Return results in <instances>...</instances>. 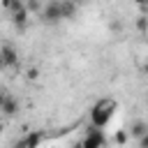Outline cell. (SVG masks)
Wrapping results in <instances>:
<instances>
[{
    "label": "cell",
    "instance_id": "obj_6",
    "mask_svg": "<svg viewBox=\"0 0 148 148\" xmlns=\"http://www.w3.org/2000/svg\"><path fill=\"white\" fill-rule=\"evenodd\" d=\"M23 139H25V148H39L42 141H44V132H42V130H32V132H28Z\"/></svg>",
    "mask_w": 148,
    "mask_h": 148
},
{
    "label": "cell",
    "instance_id": "obj_4",
    "mask_svg": "<svg viewBox=\"0 0 148 148\" xmlns=\"http://www.w3.org/2000/svg\"><path fill=\"white\" fill-rule=\"evenodd\" d=\"M0 56L5 60V67H9V69H16L18 67V51L12 44H2L0 46Z\"/></svg>",
    "mask_w": 148,
    "mask_h": 148
},
{
    "label": "cell",
    "instance_id": "obj_18",
    "mask_svg": "<svg viewBox=\"0 0 148 148\" xmlns=\"http://www.w3.org/2000/svg\"><path fill=\"white\" fill-rule=\"evenodd\" d=\"M14 148H25V139H21V141H18V143H16Z\"/></svg>",
    "mask_w": 148,
    "mask_h": 148
},
{
    "label": "cell",
    "instance_id": "obj_15",
    "mask_svg": "<svg viewBox=\"0 0 148 148\" xmlns=\"http://www.w3.org/2000/svg\"><path fill=\"white\" fill-rule=\"evenodd\" d=\"M7 97H9V92H7V90H2V88H0V106H2V104H5V99H7Z\"/></svg>",
    "mask_w": 148,
    "mask_h": 148
},
{
    "label": "cell",
    "instance_id": "obj_7",
    "mask_svg": "<svg viewBox=\"0 0 148 148\" xmlns=\"http://www.w3.org/2000/svg\"><path fill=\"white\" fill-rule=\"evenodd\" d=\"M60 2H62V18H67V21L76 18V14H79V5H76L74 0H60Z\"/></svg>",
    "mask_w": 148,
    "mask_h": 148
},
{
    "label": "cell",
    "instance_id": "obj_8",
    "mask_svg": "<svg viewBox=\"0 0 148 148\" xmlns=\"http://www.w3.org/2000/svg\"><path fill=\"white\" fill-rule=\"evenodd\" d=\"M146 132H148V123H143V120H134L130 125V136H134V139H141Z\"/></svg>",
    "mask_w": 148,
    "mask_h": 148
},
{
    "label": "cell",
    "instance_id": "obj_10",
    "mask_svg": "<svg viewBox=\"0 0 148 148\" xmlns=\"http://www.w3.org/2000/svg\"><path fill=\"white\" fill-rule=\"evenodd\" d=\"M25 2V7H28V12H32V14H42V2L39 0H23Z\"/></svg>",
    "mask_w": 148,
    "mask_h": 148
},
{
    "label": "cell",
    "instance_id": "obj_5",
    "mask_svg": "<svg viewBox=\"0 0 148 148\" xmlns=\"http://www.w3.org/2000/svg\"><path fill=\"white\" fill-rule=\"evenodd\" d=\"M28 14H30V12H28V7H25V5H23V7H18L16 12H12V21H14V25H16L18 30H23V28H25V23H28Z\"/></svg>",
    "mask_w": 148,
    "mask_h": 148
},
{
    "label": "cell",
    "instance_id": "obj_17",
    "mask_svg": "<svg viewBox=\"0 0 148 148\" xmlns=\"http://www.w3.org/2000/svg\"><path fill=\"white\" fill-rule=\"evenodd\" d=\"M111 28H113V30H116V32H118V30H120V28H123V25H120V21H113V23H111Z\"/></svg>",
    "mask_w": 148,
    "mask_h": 148
},
{
    "label": "cell",
    "instance_id": "obj_11",
    "mask_svg": "<svg viewBox=\"0 0 148 148\" xmlns=\"http://www.w3.org/2000/svg\"><path fill=\"white\" fill-rule=\"evenodd\" d=\"M136 30H139V32H146V30H148V16H146V14H141V16L136 18Z\"/></svg>",
    "mask_w": 148,
    "mask_h": 148
},
{
    "label": "cell",
    "instance_id": "obj_3",
    "mask_svg": "<svg viewBox=\"0 0 148 148\" xmlns=\"http://www.w3.org/2000/svg\"><path fill=\"white\" fill-rule=\"evenodd\" d=\"M83 146H86V148H104V146H106V136H104L102 127L90 125V130H88V134H86V139H83Z\"/></svg>",
    "mask_w": 148,
    "mask_h": 148
},
{
    "label": "cell",
    "instance_id": "obj_14",
    "mask_svg": "<svg viewBox=\"0 0 148 148\" xmlns=\"http://www.w3.org/2000/svg\"><path fill=\"white\" fill-rule=\"evenodd\" d=\"M136 141H139V148H148V132H146L141 139H136Z\"/></svg>",
    "mask_w": 148,
    "mask_h": 148
},
{
    "label": "cell",
    "instance_id": "obj_19",
    "mask_svg": "<svg viewBox=\"0 0 148 148\" xmlns=\"http://www.w3.org/2000/svg\"><path fill=\"white\" fill-rule=\"evenodd\" d=\"M2 69H7V67H5V60H2V56H0V72H2Z\"/></svg>",
    "mask_w": 148,
    "mask_h": 148
},
{
    "label": "cell",
    "instance_id": "obj_20",
    "mask_svg": "<svg viewBox=\"0 0 148 148\" xmlns=\"http://www.w3.org/2000/svg\"><path fill=\"white\" fill-rule=\"evenodd\" d=\"M2 132H5V123L0 120V134H2Z\"/></svg>",
    "mask_w": 148,
    "mask_h": 148
},
{
    "label": "cell",
    "instance_id": "obj_12",
    "mask_svg": "<svg viewBox=\"0 0 148 148\" xmlns=\"http://www.w3.org/2000/svg\"><path fill=\"white\" fill-rule=\"evenodd\" d=\"M127 136H130V134H127V132H125V130H118V132H116V136H113V139H116V143H118V146H123V143H125V141H127Z\"/></svg>",
    "mask_w": 148,
    "mask_h": 148
},
{
    "label": "cell",
    "instance_id": "obj_16",
    "mask_svg": "<svg viewBox=\"0 0 148 148\" xmlns=\"http://www.w3.org/2000/svg\"><path fill=\"white\" fill-rule=\"evenodd\" d=\"M134 5H139V7H148V0H132Z\"/></svg>",
    "mask_w": 148,
    "mask_h": 148
},
{
    "label": "cell",
    "instance_id": "obj_21",
    "mask_svg": "<svg viewBox=\"0 0 148 148\" xmlns=\"http://www.w3.org/2000/svg\"><path fill=\"white\" fill-rule=\"evenodd\" d=\"M143 72H146V74H148V62H146V67H143Z\"/></svg>",
    "mask_w": 148,
    "mask_h": 148
},
{
    "label": "cell",
    "instance_id": "obj_1",
    "mask_svg": "<svg viewBox=\"0 0 148 148\" xmlns=\"http://www.w3.org/2000/svg\"><path fill=\"white\" fill-rule=\"evenodd\" d=\"M116 99H109V97H104V99H99V102H95L92 104V109H90V125H95V127H106L109 125V120L113 118V113H116Z\"/></svg>",
    "mask_w": 148,
    "mask_h": 148
},
{
    "label": "cell",
    "instance_id": "obj_9",
    "mask_svg": "<svg viewBox=\"0 0 148 148\" xmlns=\"http://www.w3.org/2000/svg\"><path fill=\"white\" fill-rule=\"evenodd\" d=\"M0 111H2V113H5V116H14V113H16V111H18V102H16V99H14V97H12V95H9V97H7V99H5V104H2V106H0Z\"/></svg>",
    "mask_w": 148,
    "mask_h": 148
},
{
    "label": "cell",
    "instance_id": "obj_2",
    "mask_svg": "<svg viewBox=\"0 0 148 148\" xmlns=\"http://www.w3.org/2000/svg\"><path fill=\"white\" fill-rule=\"evenodd\" d=\"M42 21L44 23H58L62 21V2L60 0H49L42 9Z\"/></svg>",
    "mask_w": 148,
    "mask_h": 148
},
{
    "label": "cell",
    "instance_id": "obj_13",
    "mask_svg": "<svg viewBox=\"0 0 148 148\" xmlns=\"http://www.w3.org/2000/svg\"><path fill=\"white\" fill-rule=\"evenodd\" d=\"M37 76H39V69H37V67H28L25 79H28V81H37Z\"/></svg>",
    "mask_w": 148,
    "mask_h": 148
}]
</instances>
